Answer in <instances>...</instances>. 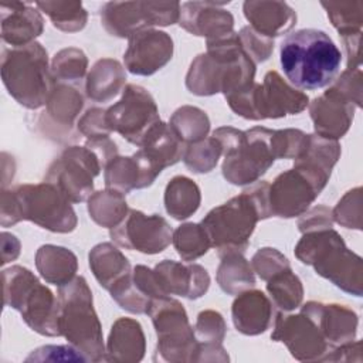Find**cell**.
<instances>
[{
	"instance_id": "7c38bea8",
	"label": "cell",
	"mask_w": 363,
	"mask_h": 363,
	"mask_svg": "<svg viewBox=\"0 0 363 363\" xmlns=\"http://www.w3.org/2000/svg\"><path fill=\"white\" fill-rule=\"evenodd\" d=\"M320 190L322 189L302 170L294 169L279 174L269 187L268 201L271 214L295 217L306 210Z\"/></svg>"
},
{
	"instance_id": "603a6c76",
	"label": "cell",
	"mask_w": 363,
	"mask_h": 363,
	"mask_svg": "<svg viewBox=\"0 0 363 363\" xmlns=\"http://www.w3.org/2000/svg\"><path fill=\"white\" fill-rule=\"evenodd\" d=\"M322 6L328 11L333 27L339 31L342 38H350L360 35V27L363 21V3L362 1H345V3H325Z\"/></svg>"
},
{
	"instance_id": "44dd1931",
	"label": "cell",
	"mask_w": 363,
	"mask_h": 363,
	"mask_svg": "<svg viewBox=\"0 0 363 363\" xmlns=\"http://www.w3.org/2000/svg\"><path fill=\"white\" fill-rule=\"evenodd\" d=\"M10 9V26H3V38L16 45L37 37L43 30V18L40 13L26 3L7 4Z\"/></svg>"
},
{
	"instance_id": "d6986e66",
	"label": "cell",
	"mask_w": 363,
	"mask_h": 363,
	"mask_svg": "<svg viewBox=\"0 0 363 363\" xmlns=\"http://www.w3.org/2000/svg\"><path fill=\"white\" fill-rule=\"evenodd\" d=\"M233 320L245 335L261 333L271 323V303L259 291L245 292L233 303Z\"/></svg>"
},
{
	"instance_id": "3957f363",
	"label": "cell",
	"mask_w": 363,
	"mask_h": 363,
	"mask_svg": "<svg viewBox=\"0 0 363 363\" xmlns=\"http://www.w3.org/2000/svg\"><path fill=\"white\" fill-rule=\"evenodd\" d=\"M295 252L303 264L313 265L319 275L336 286L362 296V258L346 248L336 231L329 228L305 235Z\"/></svg>"
},
{
	"instance_id": "4fadbf2b",
	"label": "cell",
	"mask_w": 363,
	"mask_h": 363,
	"mask_svg": "<svg viewBox=\"0 0 363 363\" xmlns=\"http://www.w3.org/2000/svg\"><path fill=\"white\" fill-rule=\"evenodd\" d=\"M172 52L173 41L166 33L142 30L130 37L125 64L133 74L150 75L172 58Z\"/></svg>"
},
{
	"instance_id": "52a82bcc",
	"label": "cell",
	"mask_w": 363,
	"mask_h": 363,
	"mask_svg": "<svg viewBox=\"0 0 363 363\" xmlns=\"http://www.w3.org/2000/svg\"><path fill=\"white\" fill-rule=\"evenodd\" d=\"M159 115L153 98L138 85H128L122 99L105 115L108 128L118 130L132 143L142 145L147 132L157 125Z\"/></svg>"
},
{
	"instance_id": "9c48e42d",
	"label": "cell",
	"mask_w": 363,
	"mask_h": 363,
	"mask_svg": "<svg viewBox=\"0 0 363 363\" xmlns=\"http://www.w3.org/2000/svg\"><path fill=\"white\" fill-rule=\"evenodd\" d=\"M98 157L88 149L74 146L55 162L47 179L55 177V187L71 201H82L92 190V177L99 173Z\"/></svg>"
},
{
	"instance_id": "8992f818",
	"label": "cell",
	"mask_w": 363,
	"mask_h": 363,
	"mask_svg": "<svg viewBox=\"0 0 363 363\" xmlns=\"http://www.w3.org/2000/svg\"><path fill=\"white\" fill-rule=\"evenodd\" d=\"M180 11V4L173 3H106L101 9L102 23L109 33L119 37H132L147 26L173 24Z\"/></svg>"
},
{
	"instance_id": "e0dca14e",
	"label": "cell",
	"mask_w": 363,
	"mask_h": 363,
	"mask_svg": "<svg viewBox=\"0 0 363 363\" xmlns=\"http://www.w3.org/2000/svg\"><path fill=\"white\" fill-rule=\"evenodd\" d=\"M319 328L325 332L330 342L340 343L354 337L357 316L353 311L345 308L343 305H323L316 302H309L302 309Z\"/></svg>"
},
{
	"instance_id": "2e32d148",
	"label": "cell",
	"mask_w": 363,
	"mask_h": 363,
	"mask_svg": "<svg viewBox=\"0 0 363 363\" xmlns=\"http://www.w3.org/2000/svg\"><path fill=\"white\" fill-rule=\"evenodd\" d=\"M214 3H184L182 6L180 26L187 31L193 33L199 27L196 35H207L208 40L221 38L231 34L233 16L221 9L216 7Z\"/></svg>"
},
{
	"instance_id": "277c9868",
	"label": "cell",
	"mask_w": 363,
	"mask_h": 363,
	"mask_svg": "<svg viewBox=\"0 0 363 363\" xmlns=\"http://www.w3.org/2000/svg\"><path fill=\"white\" fill-rule=\"evenodd\" d=\"M272 133L265 128H254L245 133L233 128L214 132V138L225 146L223 174L230 183H252L267 172L275 159L271 149Z\"/></svg>"
},
{
	"instance_id": "5b68a950",
	"label": "cell",
	"mask_w": 363,
	"mask_h": 363,
	"mask_svg": "<svg viewBox=\"0 0 363 363\" xmlns=\"http://www.w3.org/2000/svg\"><path fill=\"white\" fill-rule=\"evenodd\" d=\"M91 291L82 277L60 288L58 328L84 352H102L99 322L92 308Z\"/></svg>"
},
{
	"instance_id": "7402d4cb",
	"label": "cell",
	"mask_w": 363,
	"mask_h": 363,
	"mask_svg": "<svg viewBox=\"0 0 363 363\" xmlns=\"http://www.w3.org/2000/svg\"><path fill=\"white\" fill-rule=\"evenodd\" d=\"M164 203L167 213L174 218H187L199 208L200 190L190 179L183 176L174 177L166 187Z\"/></svg>"
},
{
	"instance_id": "4316f807",
	"label": "cell",
	"mask_w": 363,
	"mask_h": 363,
	"mask_svg": "<svg viewBox=\"0 0 363 363\" xmlns=\"http://www.w3.org/2000/svg\"><path fill=\"white\" fill-rule=\"evenodd\" d=\"M174 247L182 258L194 259L207 252L210 247L208 237L204 228L199 224L180 225L173 237Z\"/></svg>"
},
{
	"instance_id": "ac0fdd59",
	"label": "cell",
	"mask_w": 363,
	"mask_h": 363,
	"mask_svg": "<svg viewBox=\"0 0 363 363\" xmlns=\"http://www.w3.org/2000/svg\"><path fill=\"white\" fill-rule=\"evenodd\" d=\"M244 14L252 30L265 37L281 35L296 21L295 11L282 1H245Z\"/></svg>"
},
{
	"instance_id": "83f0119b",
	"label": "cell",
	"mask_w": 363,
	"mask_h": 363,
	"mask_svg": "<svg viewBox=\"0 0 363 363\" xmlns=\"http://www.w3.org/2000/svg\"><path fill=\"white\" fill-rule=\"evenodd\" d=\"M173 122L180 123V126H173V132L180 140H201L208 130V119L206 112L197 108L184 106L179 109L173 116Z\"/></svg>"
},
{
	"instance_id": "8fae6325",
	"label": "cell",
	"mask_w": 363,
	"mask_h": 363,
	"mask_svg": "<svg viewBox=\"0 0 363 363\" xmlns=\"http://www.w3.org/2000/svg\"><path fill=\"white\" fill-rule=\"evenodd\" d=\"M170 234L172 230L164 218L156 214L147 217L136 210H129L122 224L111 230V237L118 244L146 254L163 251L170 242Z\"/></svg>"
},
{
	"instance_id": "ffe728a7",
	"label": "cell",
	"mask_w": 363,
	"mask_h": 363,
	"mask_svg": "<svg viewBox=\"0 0 363 363\" xmlns=\"http://www.w3.org/2000/svg\"><path fill=\"white\" fill-rule=\"evenodd\" d=\"M89 265L101 285L109 291L129 274L128 259L109 244H101L92 250Z\"/></svg>"
},
{
	"instance_id": "5bb4252c",
	"label": "cell",
	"mask_w": 363,
	"mask_h": 363,
	"mask_svg": "<svg viewBox=\"0 0 363 363\" xmlns=\"http://www.w3.org/2000/svg\"><path fill=\"white\" fill-rule=\"evenodd\" d=\"M353 102L330 88L311 105L315 130L320 138L337 139L346 133L353 119Z\"/></svg>"
},
{
	"instance_id": "cb8c5ba5",
	"label": "cell",
	"mask_w": 363,
	"mask_h": 363,
	"mask_svg": "<svg viewBox=\"0 0 363 363\" xmlns=\"http://www.w3.org/2000/svg\"><path fill=\"white\" fill-rule=\"evenodd\" d=\"M217 279L223 291L234 294L248 285H254V277L247 261L237 252H225V257L218 268Z\"/></svg>"
},
{
	"instance_id": "30bf717a",
	"label": "cell",
	"mask_w": 363,
	"mask_h": 363,
	"mask_svg": "<svg viewBox=\"0 0 363 363\" xmlns=\"http://www.w3.org/2000/svg\"><path fill=\"white\" fill-rule=\"evenodd\" d=\"M11 81L24 75V85L17 95L20 104L38 108L48 94L47 52L38 43H31L23 50L11 51Z\"/></svg>"
},
{
	"instance_id": "9a60e30c",
	"label": "cell",
	"mask_w": 363,
	"mask_h": 363,
	"mask_svg": "<svg viewBox=\"0 0 363 363\" xmlns=\"http://www.w3.org/2000/svg\"><path fill=\"white\" fill-rule=\"evenodd\" d=\"M153 274L164 295L174 294L189 299L201 296L210 284L207 271L200 265H182L166 259Z\"/></svg>"
},
{
	"instance_id": "7a4b0ae2",
	"label": "cell",
	"mask_w": 363,
	"mask_h": 363,
	"mask_svg": "<svg viewBox=\"0 0 363 363\" xmlns=\"http://www.w3.org/2000/svg\"><path fill=\"white\" fill-rule=\"evenodd\" d=\"M269 216L268 193L258 194V190L254 189L251 193L244 191L223 206L213 208L203 220L201 227L208 237L210 245L217 247L221 255L223 252L244 251L257 220Z\"/></svg>"
},
{
	"instance_id": "6da1fadb",
	"label": "cell",
	"mask_w": 363,
	"mask_h": 363,
	"mask_svg": "<svg viewBox=\"0 0 363 363\" xmlns=\"http://www.w3.org/2000/svg\"><path fill=\"white\" fill-rule=\"evenodd\" d=\"M279 61L294 86L315 91L335 81L340 71L342 54L325 31L301 28L282 40Z\"/></svg>"
},
{
	"instance_id": "484cf974",
	"label": "cell",
	"mask_w": 363,
	"mask_h": 363,
	"mask_svg": "<svg viewBox=\"0 0 363 363\" xmlns=\"http://www.w3.org/2000/svg\"><path fill=\"white\" fill-rule=\"evenodd\" d=\"M47 13L52 24L64 31H77L85 26L86 11L78 1H45L37 3Z\"/></svg>"
},
{
	"instance_id": "f1b7e54d",
	"label": "cell",
	"mask_w": 363,
	"mask_h": 363,
	"mask_svg": "<svg viewBox=\"0 0 363 363\" xmlns=\"http://www.w3.org/2000/svg\"><path fill=\"white\" fill-rule=\"evenodd\" d=\"M220 150L221 145L216 138L197 143L194 146L191 145L184 155V163L197 173L210 172L211 167L217 163Z\"/></svg>"
},
{
	"instance_id": "ba28073f",
	"label": "cell",
	"mask_w": 363,
	"mask_h": 363,
	"mask_svg": "<svg viewBox=\"0 0 363 363\" xmlns=\"http://www.w3.org/2000/svg\"><path fill=\"white\" fill-rule=\"evenodd\" d=\"M18 200L23 204V217L30 218L38 225L51 231L67 233L75 228V214L68 199L51 184L20 186L17 189Z\"/></svg>"
},
{
	"instance_id": "d4e9b609",
	"label": "cell",
	"mask_w": 363,
	"mask_h": 363,
	"mask_svg": "<svg viewBox=\"0 0 363 363\" xmlns=\"http://www.w3.org/2000/svg\"><path fill=\"white\" fill-rule=\"evenodd\" d=\"M274 302L284 311L295 309L302 299V285L291 268H285L274 275L267 285Z\"/></svg>"
}]
</instances>
